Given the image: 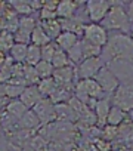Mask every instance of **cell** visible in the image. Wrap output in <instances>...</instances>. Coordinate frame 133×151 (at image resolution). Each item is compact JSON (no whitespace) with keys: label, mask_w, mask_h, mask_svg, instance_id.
I'll return each mask as SVG.
<instances>
[{"label":"cell","mask_w":133,"mask_h":151,"mask_svg":"<svg viewBox=\"0 0 133 151\" xmlns=\"http://www.w3.org/2000/svg\"><path fill=\"white\" fill-rule=\"evenodd\" d=\"M79 40H80V37H77L76 34L68 33V31H62V33L55 39V43H56V46H58L61 50L66 52V50H70Z\"/></svg>","instance_id":"cell-15"},{"label":"cell","mask_w":133,"mask_h":151,"mask_svg":"<svg viewBox=\"0 0 133 151\" xmlns=\"http://www.w3.org/2000/svg\"><path fill=\"white\" fill-rule=\"evenodd\" d=\"M82 2H73V0H61L56 6V17L59 19H68L76 15Z\"/></svg>","instance_id":"cell-12"},{"label":"cell","mask_w":133,"mask_h":151,"mask_svg":"<svg viewBox=\"0 0 133 151\" xmlns=\"http://www.w3.org/2000/svg\"><path fill=\"white\" fill-rule=\"evenodd\" d=\"M39 25L43 28V31L47 34V37H49L52 42H55V39L62 33L61 24H59L58 18H56V19H50V21H40Z\"/></svg>","instance_id":"cell-16"},{"label":"cell","mask_w":133,"mask_h":151,"mask_svg":"<svg viewBox=\"0 0 133 151\" xmlns=\"http://www.w3.org/2000/svg\"><path fill=\"white\" fill-rule=\"evenodd\" d=\"M40 61H41L40 47L39 46H34V45H28V47H27V56H25V64L34 67Z\"/></svg>","instance_id":"cell-28"},{"label":"cell","mask_w":133,"mask_h":151,"mask_svg":"<svg viewBox=\"0 0 133 151\" xmlns=\"http://www.w3.org/2000/svg\"><path fill=\"white\" fill-rule=\"evenodd\" d=\"M124 120H126V111H123L121 108H118L115 105H111L108 117H107V124L118 127L120 124H123Z\"/></svg>","instance_id":"cell-19"},{"label":"cell","mask_w":133,"mask_h":151,"mask_svg":"<svg viewBox=\"0 0 133 151\" xmlns=\"http://www.w3.org/2000/svg\"><path fill=\"white\" fill-rule=\"evenodd\" d=\"M117 133H118V127L115 126H109V124H105L102 127V138L105 141H111L114 138H117Z\"/></svg>","instance_id":"cell-35"},{"label":"cell","mask_w":133,"mask_h":151,"mask_svg":"<svg viewBox=\"0 0 133 151\" xmlns=\"http://www.w3.org/2000/svg\"><path fill=\"white\" fill-rule=\"evenodd\" d=\"M112 105L121 108L123 111H132L133 110V82L129 83H120L115 92L111 95Z\"/></svg>","instance_id":"cell-3"},{"label":"cell","mask_w":133,"mask_h":151,"mask_svg":"<svg viewBox=\"0 0 133 151\" xmlns=\"http://www.w3.org/2000/svg\"><path fill=\"white\" fill-rule=\"evenodd\" d=\"M8 5L11 6V9L15 14H19L22 17H28V15L33 14V9H31L30 3L28 2H24V0H19V2H18V0H14V2H9Z\"/></svg>","instance_id":"cell-27"},{"label":"cell","mask_w":133,"mask_h":151,"mask_svg":"<svg viewBox=\"0 0 133 151\" xmlns=\"http://www.w3.org/2000/svg\"><path fill=\"white\" fill-rule=\"evenodd\" d=\"M129 33H130V39L133 40V24H132V27H130V31H129Z\"/></svg>","instance_id":"cell-38"},{"label":"cell","mask_w":133,"mask_h":151,"mask_svg":"<svg viewBox=\"0 0 133 151\" xmlns=\"http://www.w3.org/2000/svg\"><path fill=\"white\" fill-rule=\"evenodd\" d=\"M66 56H68L70 62L76 67L79 65L83 59H84V55H83V49H82V40H79L70 50H66Z\"/></svg>","instance_id":"cell-24"},{"label":"cell","mask_w":133,"mask_h":151,"mask_svg":"<svg viewBox=\"0 0 133 151\" xmlns=\"http://www.w3.org/2000/svg\"><path fill=\"white\" fill-rule=\"evenodd\" d=\"M27 111H28V108H27L19 99H12V101H9L8 105H6V113H8L9 116H12L14 119H16V120H19Z\"/></svg>","instance_id":"cell-18"},{"label":"cell","mask_w":133,"mask_h":151,"mask_svg":"<svg viewBox=\"0 0 133 151\" xmlns=\"http://www.w3.org/2000/svg\"><path fill=\"white\" fill-rule=\"evenodd\" d=\"M30 42H31V45H34V46H39V47H41V46H44V45H47L49 42H52L49 37H47V34L43 31V28L37 24L36 25V28L31 31V36H30Z\"/></svg>","instance_id":"cell-21"},{"label":"cell","mask_w":133,"mask_h":151,"mask_svg":"<svg viewBox=\"0 0 133 151\" xmlns=\"http://www.w3.org/2000/svg\"><path fill=\"white\" fill-rule=\"evenodd\" d=\"M129 114H130V119H132V122H133V110H132V111H129Z\"/></svg>","instance_id":"cell-39"},{"label":"cell","mask_w":133,"mask_h":151,"mask_svg":"<svg viewBox=\"0 0 133 151\" xmlns=\"http://www.w3.org/2000/svg\"><path fill=\"white\" fill-rule=\"evenodd\" d=\"M73 92H74V86H62V85H58L47 99H49L53 105L65 104V102H68V101L74 96Z\"/></svg>","instance_id":"cell-11"},{"label":"cell","mask_w":133,"mask_h":151,"mask_svg":"<svg viewBox=\"0 0 133 151\" xmlns=\"http://www.w3.org/2000/svg\"><path fill=\"white\" fill-rule=\"evenodd\" d=\"M18 124L25 129V130H36L39 129L41 124H40V120L37 119V116L33 113V110H28L19 120H18Z\"/></svg>","instance_id":"cell-17"},{"label":"cell","mask_w":133,"mask_h":151,"mask_svg":"<svg viewBox=\"0 0 133 151\" xmlns=\"http://www.w3.org/2000/svg\"><path fill=\"white\" fill-rule=\"evenodd\" d=\"M33 113L37 116V119L40 120V124H49V123H53L56 120V116H55V105L47 99V98H41L33 108Z\"/></svg>","instance_id":"cell-9"},{"label":"cell","mask_w":133,"mask_h":151,"mask_svg":"<svg viewBox=\"0 0 133 151\" xmlns=\"http://www.w3.org/2000/svg\"><path fill=\"white\" fill-rule=\"evenodd\" d=\"M109 108H111V98L109 96L102 98L96 102V105L93 108V113H95V117H96V126L104 127L107 124V117H108Z\"/></svg>","instance_id":"cell-13"},{"label":"cell","mask_w":133,"mask_h":151,"mask_svg":"<svg viewBox=\"0 0 133 151\" xmlns=\"http://www.w3.org/2000/svg\"><path fill=\"white\" fill-rule=\"evenodd\" d=\"M58 49H59V47L56 46V43H55V42H49L47 45L41 46V47H40V55H41V61L50 62V61H52V58H53V55H55V52H56Z\"/></svg>","instance_id":"cell-32"},{"label":"cell","mask_w":133,"mask_h":151,"mask_svg":"<svg viewBox=\"0 0 133 151\" xmlns=\"http://www.w3.org/2000/svg\"><path fill=\"white\" fill-rule=\"evenodd\" d=\"M99 58L104 61V64L111 59H123L133 65V40L129 34L121 33H114L108 36V42L102 47Z\"/></svg>","instance_id":"cell-1"},{"label":"cell","mask_w":133,"mask_h":151,"mask_svg":"<svg viewBox=\"0 0 133 151\" xmlns=\"http://www.w3.org/2000/svg\"><path fill=\"white\" fill-rule=\"evenodd\" d=\"M104 61L98 58H86L79 65H76V77L77 80H87L95 79V76L99 73V70L104 67Z\"/></svg>","instance_id":"cell-4"},{"label":"cell","mask_w":133,"mask_h":151,"mask_svg":"<svg viewBox=\"0 0 133 151\" xmlns=\"http://www.w3.org/2000/svg\"><path fill=\"white\" fill-rule=\"evenodd\" d=\"M8 102H9V99H8V98H0V110H3V108H6Z\"/></svg>","instance_id":"cell-37"},{"label":"cell","mask_w":133,"mask_h":151,"mask_svg":"<svg viewBox=\"0 0 133 151\" xmlns=\"http://www.w3.org/2000/svg\"><path fill=\"white\" fill-rule=\"evenodd\" d=\"M52 77H53V80L58 85H62V86H74L76 82H77L76 67L74 65H68V67H64V68L53 70Z\"/></svg>","instance_id":"cell-10"},{"label":"cell","mask_w":133,"mask_h":151,"mask_svg":"<svg viewBox=\"0 0 133 151\" xmlns=\"http://www.w3.org/2000/svg\"><path fill=\"white\" fill-rule=\"evenodd\" d=\"M126 14L130 19V22L133 24V2H129L127 3V8H126Z\"/></svg>","instance_id":"cell-36"},{"label":"cell","mask_w":133,"mask_h":151,"mask_svg":"<svg viewBox=\"0 0 133 151\" xmlns=\"http://www.w3.org/2000/svg\"><path fill=\"white\" fill-rule=\"evenodd\" d=\"M25 86L22 85H16V83H6L5 85V96L8 99H18L21 96V93L24 92Z\"/></svg>","instance_id":"cell-30"},{"label":"cell","mask_w":133,"mask_h":151,"mask_svg":"<svg viewBox=\"0 0 133 151\" xmlns=\"http://www.w3.org/2000/svg\"><path fill=\"white\" fill-rule=\"evenodd\" d=\"M43 96L40 95V92H39V89H37V86H25V89H24V92L21 93V96L18 98L28 110H31L40 99H41Z\"/></svg>","instance_id":"cell-14"},{"label":"cell","mask_w":133,"mask_h":151,"mask_svg":"<svg viewBox=\"0 0 133 151\" xmlns=\"http://www.w3.org/2000/svg\"><path fill=\"white\" fill-rule=\"evenodd\" d=\"M105 67L115 76L120 83L133 82V65L123 59H111L105 64Z\"/></svg>","instance_id":"cell-7"},{"label":"cell","mask_w":133,"mask_h":151,"mask_svg":"<svg viewBox=\"0 0 133 151\" xmlns=\"http://www.w3.org/2000/svg\"><path fill=\"white\" fill-rule=\"evenodd\" d=\"M95 82L101 86V89L104 91V93L107 95V96H111L114 92H115V89L118 88V85H120V82L117 80V77L115 76L104 65L101 70H99V73L95 76Z\"/></svg>","instance_id":"cell-8"},{"label":"cell","mask_w":133,"mask_h":151,"mask_svg":"<svg viewBox=\"0 0 133 151\" xmlns=\"http://www.w3.org/2000/svg\"><path fill=\"white\" fill-rule=\"evenodd\" d=\"M36 25H37V22H36L34 17L28 15V17H22V18H19L18 30H21V31H25V33L31 34V31L36 28Z\"/></svg>","instance_id":"cell-33"},{"label":"cell","mask_w":133,"mask_h":151,"mask_svg":"<svg viewBox=\"0 0 133 151\" xmlns=\"http://www.w3.org/2000/svg\"><path fill=\"white\" fill-rule=\"evenodd\" d=\"M27 47L28 45H19V43H15L12 47H11V59L16 64H22L25 62V56H27Z\"/></svg>","instance_id":"cell-23"},{"label":"cell","mask_w":133,"mask_h":151,"mask_svg":"<svg viewBox=\"0 0 133 151\" xmlns=\"http://www.w3.org/2000/svg\"><path fill=\"white\" fill-rule=\"evenodd\" d=\"M101 25L107 31H115L121 34H127L130 31L132 22L126 14V8L121 2H112V6L101 21Z\"/></svg>","instance_id":"cell-2"},{"label":"cell","mask_w":133,"mask_h":151,"mask_svg":"<svg viewBox=\"0 0 133 151\" xmlns=\"http://www.w3.org/2000/svg\"><path fill=\"white\" fill-rule=\"evenodd\" d=\"M50 64H52L53 70H58V68H64V67L73 65V64L70 62L68 56H66V52H64V50H61V49H58V50L55 52V55H53Z\"/></svg>","instance_id":"cell-26"},{"label":"cell","mask_w":133,"mask_h":151,"mask_svg":"<svg viewBox=\"0 0 133 151\" xmlns=\"http://www.w3.org/2000/svg\"><path fill=\"white\" fill-rule=\"evenodd\" d=\"M22 70H24V80H25L27 86H37V83L40 82V77H39L36 68L33 65L24 64Z\"/></svg>","instance_id":"cell-25"},{"label":"cell","mask_w":133,"mask_h":151,"mask_svg":"<svg viewBox=\"0 0 133 151\" xmlns=\"http://www.w3.org/2000/svg\"><path fill=\"white\" fill-rule=\"evenodd\" d=\"M80 40H82V49H83L84 59L86 58H98V56H101L102 47L95 46V45H92V43H89V42H86L83 39H80Z\"/></svg>","instance_id":"cell-29"},{"label":"cell","mask_w":133,"mask_h":151,"mask_svg":"<svg viewBox=\"0 0 133 151\" xmlns=\"http://www.w3.org/2000/svg\"><path fill=\"white\" fill-rule=\"evenodd\" d=\"M108 31L101 25V24H93V22H87L83 28V40L95 45V46H99V47H104L108 42Z\"/></svg>","instance_id":"cell-6"},{"label":"cell","mask_w":133,"mask_h":151,"mask_svg":"<svg viewBox=\"0 0 133 151\" xmlns=\"http://www.w3.org/2000/svg\"><path fill=\"white\" fill-rule=\"evenodd\" d=\"M112 6V2H107V0H90V2L84 3V14L87 19L93 24H101L109 8Z\"/></svg>","instance_id":"cell-5"},{"label":"cell","mask_w":133,"mask_h":151,"mask_svg":"<svg viewBox=\"0 0 133 151\" xmlns=\"http://www.w3.org/2000/svg\"><path fill=\"white\" fill-rule=\"evenodd\" d=\"M55 116L59 122H73L76 120V116L68 104H58L55 105Z\"/></svg>","instance_id":"cell-20"},{"label":"cell","mask_w":133,"mask_h":151,"mask_svg":"<svg viewBox=\"0 0 133 151\" xmlns=\"http://www.w3.org/2000/svg\"><path fill=\"white\" fill-rule=\"evenodd\" d=\"M37 74H39V77L40 79H47V77H52V74H53V67L50 62H46V61H40L39 64L34 65Z\"/></svg>","instance_id":"cell-31"},{"label":"cell","mask_w":133,"mask_h":151,"mask_svg":"<svg viewBox=\"0 0 133 151\" xmlns=\"http://www.w3.org/2000/svg\"><path fill=\"white\" fill-rule=\"evenodd\" d=\"M58 86V83L53 80V77H47V79H40V82L37 83V89L40 92V95L43 98H49L50 93L55 91V88Z\"/></svg>","instance_id":"cell-22"},{"label":"cell","mask_w":133,"mask_h":151,"mask_svg":"<svg viewBox=\"0 0 133 151\" xmlns=\"http://www.w3.org/2000/svg\"><path fill=\"white\" fill-rule=\"evenodd\" d=\"M15 45V40H14V34L9 33V31H2L0 33V50L2 52H6V50H11V47Z\"/></svg>","instance_id":"cell-34"}]
</instances>
